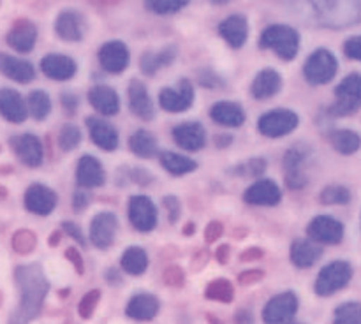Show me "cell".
Masks as SVG:
<instances>
[{
  "instance_id": "obj_1",
  "label": "cell",
  "mask_w": 361,
  "mask_h": 324,
  "mask_svg": "<svg viewBox=\"0 0 361 324\" xmlns=\"http://www.w3.org/2000/svg\"><path fill=\"white\" fill-rule=\"evenodd\" d=\"M14 280L20 291V305H18L14 320L27 323V320L35 319L49 291V282L42 273V268L39 264L18 266L14 271Z\"/></svg>"
},
{
  "instance_id": "obj_2",
  "label": "cell",
  "mask_w": 361,
  "mask_h": 324,
  "mask_svg": "<svg viewBox=\"0 0 361 324\" xmlns=\"http://www.w3.org/2000/svg\"><path fill=\"white\" fill-rule=\"evenodd\" d=\"M261 48L274 49L282 60L289 62L298 55L300 34L289 25H271L261 35Z\"/></svg>"
},
{
  "instance_id": "obj_3",
  "label": "cell",
  "mask_w": 361,
  "mask_h": 324,
  "mask_svg": "<svg viewBox=\"0 0 361 324\" xmlns=\"http://www.w3.org/2000/svg\"><path fill=\"white\" fill-rule=\"evenodd\" d=\"M353 278V266L348 261H334L319 271L314 289L319 296H330L344 289Z\"/></svg>"
},
{
  "instance_id": "obj_4",
  "label": "cell",
  "mask_w": 361,
  "mask_h": 324,
  "mask_svg": "<svg viewBox=\"0 0 361 324\" xmlns=\"http://www.w3.org/2000/svg\"><path fill=\"white\" fill-rule=\"evenodd\" d=\"M338 70V62L330 49H316L303 66V76L310 85L330 83Z\"/></svg>"
},
{
  "instance_id": "obj_5",
  "label": "cell",
  "mask_w": 361,
  "mask_h": 324,
  "mask_svg": "<svg viewBox=\"0 0 361 324\" xmlns=\"http://www.w3.org/2000/svg\"><path fill=\"white\" fill-rule=\"evenodd\" d=\"M335 104L331 113L335 116H348L361 108V74H349L335 88Z\"/></svg>"
},
{
  "instance_id": "obj_6",
  "label": "cell",
  "mask_w": 361,
  "mask_h": 324,
  "mask_svg": "<svg viewBox=\"0 0 361 324\" xmlns=\"http://www.w3.org/2000/svg\"><path fill=\"white\" fill-rule=\"evenodd\" d=\"M300 116L293 109H271L257 122V129L267 137H281L298 127Z\"/></svg>"
},
{
  "instance_id": "obj_7",
  "label": "cell",
  "mask_w": 361,
  "mask_h": 324,
  "mask_svg": "<svg viewBox=\"0 0 361 324\" xmlns=\"http://www.w3.org/2000/svg\"><path fill=\"white\" fill-rule=\"evenodd\" d=\"M298 296L288 291L274 296L263 309V320L271 324L293 323L298 312Z\"/></svg>"
},
{
  "instance_id": "obj_8",
  "label": "cell",
  "mask_w": 361,
  "mask_h": 324,
  "mask_svg": "<svg viewBox=\"0 0 361 324\" xmlns=\"http://www.w3.org/2000/svg\"><path fill=\"white\" fill-rule=\"evenodd\" d=\"M307 235L321 245H337L344 238V225L337 218L319 215L307 225Z\"/></svg>"
},
{
  "instance_id": "obj_9",
  "label": "cell",
  "mask_w": 361,
  "mask_h": 324,
  "mask_svg": "<svg viewBox=\"0 0 361 324\" xmlns=\"http://www.w3.org/2000/svg\"><path fill=\"white\" fill-rule=\"evenodd\" d=\"M194 87L189 80H180L178 88H164L159 94V104L164 111L182 113L192 106Z\"/></svg>"
},
{
  "instance_id": "obj_10",
  "label": "cell",
  "mask_w": 361,
  "mask_h": 324,
  "mask_svg": "<svg viewBox=\"0 0 361 324\" xmlns=\"http://www.w3.org/2000/svg\"><path fill=\"white\" fill-rule=\"evenodd\" d=\"M129 220L137 231L148 232L157 225V208L147 196H133L129 201Z\"/></svg>"
},
{
  "instance_id": "obj_11",
  "label": "cell",
  "mask_w": 361,
  "mask_h": 324,
  "mask_svg": "<svg viewBox=\"0 0 361 324\" xmlns=\"http://www.w3.org/2000/svg\"><path fill=\"white\" fill-rule=\"evenodd\" d=\"M116 229H118V218L111 211H101L92 218L90 224V242L97 249H109L115 242Z\"/></svg>"
},
{
  "instance_id": "obj_12",
  "label": "cell",
  "mask_w": 361,
  "mask_h": 324,
  "mask_svg": "<svg viewBox=\"0 0 361 324\" xmlns=\"http://www.w3.org/2000/svg\"><path fill=\"white\" fill-rule=\"evenodd\" d=\"M56 201H59L56 194L49 187L42 185V183H32L25 190V208L30 213L46 217V215H49L55 210Z\"/></svg>"
},
{
  "instance_id": "obj_13",
  "label": "cell",
  "mask_w": 361,
  "mask_h": 324,
  "mask_svg": "<svg viewBox=\"0 0 361 324\" xmlns=\"http://www.w3.org/2000/svg\"><path fill=\"white\" fill-rule=\"evenodd\" d=\"M11 147L18 158L28 168H37L42 164V157H44L42 143L34 134H20V136L11 137Z\"/></svg>"
},
{
  "instance_id": "obj_14",
  "label": "cell",
  "mask_w": 361,
  "mask_h": 324,
  "mask_svg": "<svg viewBox=\"0 0 361 324\" xmlns=\"http://www.w3.org/2000/svg\"><path fill=\"white\" fill-rule=\"evenodd\" d=\"M130 53L122 41H109L99 49V62L102 69L111 74H120L127 69Z\"/></svg>"
},
{
  "instance_id": "obj_15",
  "label": "cell",
  "mask_w": 361,
  "mask_h": 324,
  "mask_svg": "<svg viewBox=\"0 0 361 324\" xmlns=\"http://www.w3.org/2000/svg\"><path fill=\"white\" fill-rule=\"evenodd\" d=\"M173 139L187 151H197L207 144L204 127L197 122H183L173 129Z\"/></svg>"
},
{
  "instance_id": "obj_16",
  "label": "cell",
  "mask_w": 361,
  "mask_h": 324,
  "mask_svg": "<svg viewBox=\"0 0 361 324\" xmlns=\"http://www.w3.org/2000/svg\"><path fill=\"white\" fill-rule=\"evenodd\" d=\"M76 182L81 189H94L106 183V173L101 162L94 155H83L78 162Z\"/></svg>"
},
{
  "instance_id": "obj_17",
  "label": "cell",
  "mask_w": 361,
  "mask_h": 324,
  "mask_svg": "<svg viewBox=\"0 0 361 324\" xmlns=\"http://www.w3.org/2000/svg\"><path fill=\"white\" fill-rule=\"evenodd\" d=\"M243 199L249 204H257V206H275L281 203L282 192L274 180H259L245 190Z\"/></svg>"
},
{
  "instance_id": "obj_18",
  "label": "cell",
  "mask_w": 361,
  "mask_h": 324,
  "mask_svg": "<svg viewBox=\"0 0 361 324\" xmlns=\"http://www.w3.org/2000/svg\"><path fill=\"white\" fill-rule=\"evenodd\" d=\"M41 70L55 81H67L74 77L78 66L71 56L60 55V53H49L41 60Z\"/></svg>"
},
{
  "instance_id": "obj_19",
  "label": "cell",
  "mask_w": 361,
  "mask_h": 324,
  "mask_svg": "<svg viewBox=\"0 0 361 324\" xmlns=\"http://www.w3.org/2000/svg\"><path fill=\"white\" fill-rule=\"evenodd\" d=\"M88 102L92 108L104 116H115L120 111L118 94L108 85H95L88 92Z\"/></svg>"
},
{
  "instance_id": "obj_20",
  "label": "cell",
  "mask_w": 361,
  "mask_h": 324,
  "mask_svg": "<svg viewBox=\"0 0 361 324\" xmlns=\"http://www.w3.org/2000/svg\"><path fill=\"white\" fill-rule=\"evenodd\" d=\"M35 39H37V28H35V25L28 20H18L11 27L9 34H7V44L14 51L28 53L34 49Z\"/></svg>"
},
{
  "instance_id": "obj_21",
  "label": "cell",
  "mask_w": 361,
  "mask_h": 324,
  "mask_svg": "<svg viewBox=\"0 0 361 324\" xmlns=\"http://www.w3.org/2000/svg\"><path fill=\"white\" fill-rule=\"evenodd\" d=\"M88 132H90L92 141L97 144L99 148L106 151H113L118 148V132L111 123L106 120L99 118V116H88L87 118Z\"/></svg>"
},
{
  "instance_id": "obj_22",
  "label": "cell",
  "mask_w": 361,
  "mask_h": 324,
  "mask_svg": "<svg viewBox=\"0 0 361 324\" xmlns=\"http://www.w3.org/2000/svg\"><path fill=\"white\" fill-rule=\"evenodd\" d=\"M219 34L231 48H242L249 37V23L242 14H233L219 25Z\"/></svg>"
},
{
  "instance_id": "obj_23",
  "label": "cell",
  "mask_w": 361,
  "mask_h": 324,
  "mask_svg": "<svg viewBox=\"0 0 361 324\" xmlns=\"http://www.w3.org/2000/svg\"><path fill=\"white\" fill-rule=\"evenodd\" d=\"M129 108L137 118L147 120V122L154 118V102L147 87L140 80H133L129 85Z\"/></svg>"
},
{
  "instance_id": "obj_24",
  "label": "cell",
  "mask_w": 361,
  "mask_h": 324,
  "mask_svg": "<svg viewBox=\"0 0 361 324\" xmlns=\"http://www.w3.org/2000/svg\"><path fill=\"white\" fill-rule=\"evenodd\" d=\"M27 108L28 104L16 90H11V88H2L0 90V111H2V116L7 122H25L28 115Z\"/></svg>"
},
{
  "instance_id": "obj_25",
  "label": "cell",
  "mask_w": 361,
  "mask_h": 324,
  "mask_svg": "<svg viewBox=\"0 0 361 324\" xmlns=\"http://www.w3.org/2000/svg\"><path fill=\"white\" fill-rule=\"evenodd\" d=\"M291 263L295 264L296 268H310L319 261L321 254H323V249L317 242L310 239L298 238L293 242L291 245Z\"/></svg>"
},
{
  "instance_id": "obj_26",
  "label": "cell",
  "mask_w": 361,
  "mask_h": 324,
  "mask_svg": "<svg viewBox=\"0 0 361 324\" xmlns=\"http://www.w3.org/2000/svg\"><path fill=\"white\" fill-rule=\"evenodd\" d=\"M161 303H159L157 296L150 294V292H141V294H134L130 301L127 303V316L137 320H150L159 313Z\"/></svg>"
},
{
  "instance_id": "obj_27",
  "label": "cell",
  "mask_w": 361,
  "mask_h": 324,
  "mask_svg": "<svg viewBox=\"0 0 361 324\" xmlns=\"http://www.w3.org/2000/svg\"><path fill=\"white\" fill-rule=\"evenodd\" d=\"M55 32L60 39L78 42L83 39V18L76 11H63L55 21Z\"/></svg>"
},
{
  "instance_id": "obj_28",
  "label": "cell",
  "mask_w": 361,
  "mask_h": 324,
  "mask_svg": "<svg viewBox=\"0 0 361 324\" xmlns=\"http://www.w3.org/2000/svg\"><path fill=\"white\" fill-rule=\"evenodd\" d=\"M210 116L214 122L224 127H240L245 122V111H243L242 106L228 101L217 102V104L212 106Z\"/></svg>"
},
{
  "instance_id": "obj_29",
  "label": "cell",
  "mask_w": 361,
  "mask_h": 324,
  "mask_svg": "<svg viewBox=\"0 0 361 324\" xmlns=\"http://www.w3.org/2000/svg\"><path fill=\"white\" fill-rule=\"evenodd\" d=\"M282 87V77L281 74L275 69H263L252 81V92L254 97L257 101H264V99H270L281 90Z\"/></svg>"
},
{
  "instance_id": "obj_30",
  "label": "cell",
  "mask_w": 361,
  "mask_h": 324,
  "mask_svg": "<svg viewBox=\"0 0 361 324\" xmlns=\"http://www.w3.org/2000/svg\"><path fill=\"white\" fill-rule=\"evenodd\" d=\"M0 69H2L4 76L13 81H18V83H30L35 77L34 66L30 62L18 60L14 56L6 55V53L0 56Z\"/></svg>"
},
{
  "instance_id": "obj_31",
  "label": "cell",
  "mask_w": 361,
  "mask_h": 324,
  "mask_svg": "<svg viewBox=\"0 0 361 324\" xmlns=\"http://www.w3.org/2000/svg\"><path fill=\"white\" fill-rule=\"evenodd\" d=\"M175 56H176V48H173V46L161 49V51H157V53L147 51L143 56H141L140 67L145 74L152 76V74L157 73L161 67L173 63Z\"/></svg>"
},
{
  "instance_id": "obj_32",
  "label": "cell",
  "mask_w": 361,
  "mask_h": 324,
  "mask_svg": "<svg viewBox=\"0 0 361 324\" xmlns=\"http://www.w3.org/2000/svg\"><path fill=\"white\" fill-rule=\"evenodd\" d=\"M159 158H161L162 168L175 176L189 175V173L196 171L197 168L196 161H192V158L189 157H183V155L180 154H175V151H162Z\"/></svg>"
},
{
  "instance_id": "obj_33",
  "label": "cell",
  "mask_w": 361,
  "mask_h": 324,
  "mask_svg": "<svg viewBox=\"0 0 361 324\" xmlns=\"http://www.w3.org/2000/svg\"><path fill=\"white\" fill-rule=\"evenodd\" d=\"M120 264H122V270L126 273L134 275H143L148 268V256L145 252V249L141 247H129L126 252L122 254V259H120Z\"/></svg>"
},
{
  "instance_id": "obj_34",
  "label": "cell",
  "mask_w": 361,
  "mask_h": 324,
  "mask_svg": "<svg viewBox=\"0 0 361 324\" xmlns=\"http://www.w3.org/2000/svg\"><path fill=\"white\" fill-rule=\"evenodd\" d=\"M330 143L338 154L353 155L360 150L361 137L358 132H355V130L341 129V130H334V132L330 134Z\"/></svg>"
},
{
  "instance_id": "obj_35",
  "label": "cell",
  "mask_w": 361,
  "mask_h": 324,
  "mask_svg": "<svg viewBox=\"0 0 361 324\" xmlns=\"http://www.w3.org/2000/svg\"><path fill=\"white\" fill-rule=\"evenodd\" d=\"M129 147L137 157L152 158L157 154V137L152 132H148V130L140 129L130 136Z\"/></svg>"
},
{
  "instance_id": "obj_36",
  "label": "cell",
  "mask_w": 361,
  "mask_h": 324,
  "mask_svg": "<svg viewBox=\"0 0 361 324\" xmlns=\"http://www.w3.org/2000/svg\"><path fill=\"white\" fill-rule=\"evenodd\" d=\"M204 296L207 299L219 303H231L235 298V287L228 278H215L204 289Z\"/></svg>"
},
{
  "instance_id": "obj_37",
  "label": "cell",
  "mask_w": 361,
  "mask_h": 324,
  "mask_svg": "<svg viewBox=\"0 0 361 324\" xmlns=\"http://www.w3.org/2000/svg\"><path fill=\"white\" fill-rule=\"evenodd\" d=\"M28 113L34 116L35 120H46L48 118L49 111H51V101H49V95L42 90H34L28 95Z\"/></svg>"
},
{
  "instance_id": "obj_38",
  "label": "cell",
  "mask_w": 361,
  "mask_h": 324,
  "mask_svg": "<svg viewBox=\"0 0 361 324\" xmlns=\"http://www.w3.org/2000/svg\"><path fill=\"white\" fill-rule=\"evenodd\" d=\"M11 245H13L14 252L21 254V256L23 254H30L35 249V245H37V236L30 229H20V231H16L13 235Z\"/></svg>"
},
{
  "instance_id": "obj_39",
  "label": "cell",
  "mask_w": 361,
  "mask_h": 324,
  "mask_svg": "<svg viewBox=\"0 0 361 324\" xmlns=\"http://www.w3.org/2000/svg\"><path fill=\"white\" fill-rule=\"evenodd\" d=\"M319 199L323 204H348L351 201V190L344 185H328L321 190Z\"/></svg>"
},
{
  "instance_id": "obj_40",
  "label": "cell",
  "mask_w": 361,
  "mask_h": 324,
  "mask_svg": "<svg viewBox=\"0 0 361 324\" xmlns=\"http://www.w3.org/2000/svg\"><path fill=\"white\" fill-rule=\"evenodd\" d=\"M335 323L341 324H356L361 323V303L349 301L337 306L335 310Z\"/></svg>"
},
{
  "instance_id": "obj_41",
  "label": "cell",
  "mask_w": 361,
  "mask_h": 324,
  "mask_svg": "<svg viewBox=\"0 0 361 324\" xmlns=\"http://www.w3.org/2000/svg\"><path fill=\"white\" fill-rule=\"evenodd\" d=\"M80 141H81V132L76 125L66 123V125L60 129L59 147L62 148L63 151H71V150H74V148H78Z\"/></svg>"
},
{
  "instance_id": "obj_42",
  "label": "cell",
  "mask_w": 361,
  "mask_h": 324,
  "mask_svg": "<svg viewBox=\"0 0 361 324\" xmlns=\"http://www.w3.org/2000/svg\"><path fill=\"white\" fill-rule=\"evenodd\" d=\"M190 0H147V7L155 14H171L183 9Z\"/></svg>"
},
{
  "instance_id": "obj_43",
  "label": "cell",
  "mask_w": 361,
  "mask_h": 324,
  "mask_svg": "<svg viewBox=\"0 0 361 324\" xmlns=\"http://www.w3.org/2000/svg\"><path fill=\"white\" fill-rule=\"evenodd\" d=\"M307 157V151L303 148L295 147V148H289L284 155V168L286 173L288 171H300L303 169V162H305Z\"/></svg>"
},
{
  "instance_id": "obj_44",
  "label": "cell",
  "mask_w": 361,
  "mask_h": 324,
  "mask_svg": "<svg viewBox=\"0 0 361 324\" xmlns=\"http://www.w3.org/2000/svg\"><path fill=\"white\" fill-rule=\"evenodd\" d=\"M99 299H101V291H99V289H92V291H88L87 294L81 298L80 305H78V312H80V316L83 317V319H88V317L95 312V306H97Z\"/></svg>"
},
{
  "instance_id": "obj_45",
  "label": "cell",
  "mask_w": 361,
  "mask_h": 324,
  "mask_svg": "<svg viewBox=\"0 0 361 324\" xmlns=\"http://www.w3.org/2000/svg\"><path fill=\"white\" fill-rule=\"evenodd\" d=\"M162 280L166 285H171V287H183L185 284V271L180 266H168L162 271Z\"/></svg>"
},
{
  "instance_id": "obj_46",
  "label": "cell",
  "mask_w": 361,
  "mask_h": 324,
  "mask_svg": "<svg viewBox=\"0 0 361 324\" xmlns=\"http://www.w3.org/2000/svg\"><path fill=\"white\" fill-rule=\"evenodd\" d=\"M264 169H267V161L263 157H254L249 162H245V164L238 166V175L259 176L263 175Z\"/></svg>"
},
{
  "instance_id": "obj_47",
  "label": "cell",
  "mask_w": 361,
  "mask_h": 324,
  "mask_svg": "<svg viewBox=\"0 0 361 324\" xmlns=\"http://www.w3.org/2000/svg\"><path fill=\"white\" fill-rule=\"evenodd\" d=\"M162 204H164L166 211H168V218L171 224H175L182 213V204H180L178 197L176 196H164L162 197Z\"/></svg>"
},
{
  "instance_id": "obj_48",
  "label": "cell",
  "mask_w": 361,
  "mask_h": 324,
  "mask_svg": "<svg viewBox=\"0 0 361 324\" xmlns=\"http://www.w3.org/2000/svg\"><path fill=\"white\" fill-rule=\"evenodd\" d=\"M344 53L353 60H358L361 62V35H355V37H349L344 42Z\"/></svg>"
},
{
  "instance_id": "obj_49",
  "label": "cell",
  "mask_w": 361,
  "mask_h": 324,
  "mask_svg": "<svg viewBox=\"0 0 361 324\" xmlns=\"http://www.w3.org/2000/svg\"><path fill=\"white\" fill-rule=\"evenodd\" d=\"M286 183L293 190L303 189L307 185V175L303 173V169H300V171H288L286 173Z\"/></svg>"
},
{
  "instance_id": "obj_50",
  "label": "cell",
  "mask_w": 361,
  "mask_h": 324,
  "mask_svg": "<svg viewBox=\"0 0 361 324\" xmlns=\"http://www.w3.org/2000/svg\"><path fill=\"white\" fill-rule=\"evenodd\" d=\"M222 232H224V225L219 220H212L208 222V225L204 228V239H207L208 243H214L221 238Z\"/></svg>"
},
{
  "instance_id": "obj_51",
  "label": "cell",
  "mask_w": 361,
  "mask_h": 324,
  "mask_svg": "<svg viewBox=\"0 0 361 324\" xmlns=\"http://www.w3.org/2000/svg\"><path fill=\"white\" fill-rule=\"evenodd\" d=\"M264 278V271L263 270H247L243 273L238 275V282L242 285H252L257 284Z\"/></svg>"
},
{
  "instance_id": "obj_52",
  "label": "cell",
  "mask_w": 361,
  "mask_h": 324,
  "mask_svg": "<svg viewBox=\"0 0 361 324\" xmlns=\"http://www.w3.org/2000/svg\"><path fill=\"white\" fill-rule=\"evenodd\" d=\"M62 229H63V232H67V235L71 236V238L76 239L80 245H85V236H83V232H81L80 225L74 224V222L66 220V222H62Z\"/></svg>"
},
{
  "instance_id": "obj_53",
  "label": "cell",
  "mask_w": 361,
  "mask_h": 324,
  "mask_svg": "<svg viewBox=\"0 0 361 324\" xmlns=\"http://www.w3.org/2000/svg\"><path fill=\"white\" fill-rule=\"evenodd\" d=\"M66 257L67 261H71V263L74 264V268H76L78 275H83L85 273V263H83V256H81L80 252H78L74 247H69V249L66 250Z\"/></svg>"
},
{
  "instance_id": "obj_54",
  "label": "cell",
  "mask_w": 361,
  "mask_h": 324,
  "mask_svg": "<svg viewBox=\"0 0 361 324\" xmlns=\"http://www.w3.org/2000/svg\"><path fill=\"white\" fill-rule=\"evenodd\" d=\"M60 102H62V108L67 115H74V113H76L78 97L74 94H71V92H63V94L60 95Z\"/></svg>"
},
{
  "instance_id": "obj_55",
  "label": "cell",
  "mask_w": 361,
  "mask_h": 324,
  "mask_svg": "<svg viewBox=\"0 0 361 324\" xmlns=\"http://www.w3.org/2000/svg\"><path fill=\"white\" fill-rule=\"evenodd\" d=\"M130 178L134 180V182L137 183V185H141V187H147L148 183H152V175L150 173L147 171V169H140V168H136V169H133V171H130Z\"/></svg>"
},
{
  "instance_id": "obj_56",
  "label": "cell",
  "mask_w": 361,
  "mask_h": 324,
  "mask_svg": "<svg viewBox=\"0 0 361 324\" xmlns=\"http://www.w3.org/2000/svg\"><path fill=\"white\" fill-rule=\"evenodd\" d=\"M88 203H90V196H88L85 190H76V192H74V199H73L74 210L83 211L85 208L88 206Z\"/></svg>"
},
{
  "instance_id": "obj_57",
  "label": "cell",
  "mask_w": 361,
  "mask_h": 324,
  "mask_svg": "<svg viewBox=\"0 0 361 324\" xmlns=\"http://www.w3.org/2000/svg\"><path fill=\"white\" fill-rule=\"evenodd\" d=\"M263 256H264L263 249H259V247H252V249H247L245 252L240 256V261H243V263H249V261L263 259Z\"/></svg>"
},
{
  "instance_id": "obj_58",
  "label": "cell",
  "mask_w": 361,
  "mask_h": 324,
  "mask_svg": "<svg viewBox=\"0 0 361 324\" xmlns=\"http://www.w3.org/2000/svg\"><path fill=\"white\" fill-rule=\"evenodd\" d=\"M200 83L207 88H215L217 85H221V80L215 76V73H210V70H204L200 76Z\"/></svg>"
},
{
  "instance_id": "obj_59",
  "label": "cell",
  "mask_w": 361,
  "mask_h": 324,
  "mask_svg": "<svg viewBox=\"0 0 361 324\" xmlns=\"http://www.w3.org/2000/svg\"><path fill=\"white\" fill-rule=\"evenodd\" d=\"M229 254H231V247L226 245V243H224V245L219 247L217 252H215V256H217L219 263L226 264V263H228V261H229Z\"/></svg>"
},
{
  "instance_id": "obj_60",
  "label": "cell",
  "mask_w": 361,
  "mask_h": 324,
  "mask_svg": "<svg viewBox=\"0 0 361 324\" xmlns=\"http://www.w3.org/2000/svg\"><path fill=\"white\" fill-rule=\"evenodd\" d=\"M231 141H233L231 134H219V136H215V147L226 148L231 144Z\"/></svg>"
},
{
  "instance_id": "obj_61",
  "label": "cell",
  "mask_w": 361,
  "mask_h": 324,
  "mask_svg": "<svg viewBox=\"0 0 361 324\" xmlns=\"http://www.w3.org/2000/svg\"><path fill=\"white\" fill-rule=\"evenodd\" d=\"M106 280H108L109 284H120V282H122V277H120L118 270L108 268V271H106Z\"/></svg>"
},
{
  "instance_id": "obj_62",
  "label": "cell",
  "mask_w": 361,
  "mask_h": 324,
  "mask_svg": "<svg viewBox=\"0 0 361 324\" xmlns=\"http://www.w3.org/2000/svg\"><path fill=\"white\" fill-rule=\"evenodd\" d=\"M63 231V229H62ZM62 231H53L51 236H49V247H56L60 243V238H62Z\"/></svg>"
},
{
  "instance_id": "obj_63",
  "label": "cell",
  "mask_w": 361,
  "mask_h": 324,
  "mask_svg": "<svg viewBox=\"0 0 361 324\" xmlns=\"http://www.w3.org/2000/svg\"><path fill=\"white\" fill-rule=\"evenodd\" d=\"M182 232H183V235H187V236L192 235V232H194V224H192V222H189V224L185 225V229H183Z\"/></svg>"
},
{
  "instance_id": "obj_64",
  "label": "cell",
  "mask_w": 361,
  "mask_h": 324,
  "mask_svg": "<svg viewBox=\"0 0 361 324\" xmlns=\"http://www.w3.org/2000/svg\"><path fill=\"white\" fill-rule=\"evenodd\" d=\"M212 4H226V2H231V0H208Z\"/></svg>"
}]
</instances>
